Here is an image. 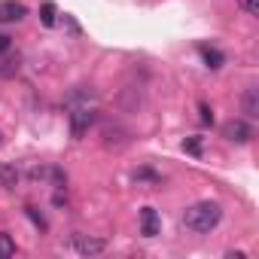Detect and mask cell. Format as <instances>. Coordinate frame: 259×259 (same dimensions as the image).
Listing matches in <instances>:
<instances>
[{
  "label": "cell",
  "mask_w": 259,
  "mask_h": 259,
  "mask_svg": "<svg viewBox=\"0 0 259 259\" xmlns=\"http://www.w3.org/2000/svg\"><path fill=\"white\" fill-rule=\"evenodd\" d=\"M0 147H4V135H0Z\"/></svg>",
  "instance_id": "cell-19"
},
{
  "label": "cell",
  "mask_w": 259,
  "mask_h": 259,
  "mask_svg": "<svg viewBox=\"0 0 259 259\" xmlns=\"http://www.w3.org/2000/svg\"><path fill=\"white\" fill-rule=\"evenodd\" d=\"M16 183H19V168L0 165V189H16Z\"/></svg>",
  "instance_id": "cell-9"
},
{
  "label": "cell",
  "mask_w": 259,
  "mask_h": 259,
  "mask_svg": "<svg viewBox=\"0 0 259 259\" xmlns=\"http://www.w3.org/2000/svg\"><path fill=\"white\" fill-rule=\"evenodd\" d=\"M16 253V241L10 232H0V259H10Z\"/></svg>",
  "instance_id": "cell-11"
},
{
  "label": "cell",
  "mask_w": 259,
  "mask_h": 259,
  "mask_svg": "<svg viewBox=\"0 0 259 259\" xmlns=\"http://www.w3.org/2000/svg\"><path fill=\"white\" fill-rule=\"evenodd\" d=\"M220 220H223V207L217 201H198V204L186 207V213H183V226L198 235H207L210 229H217Z\"/></svg>",
  "instance_id": "cell-1"
},
{
  "label": "cell",
  "mask_w": 259,
  "mask_h": 259,
  "mask_svg": "<svg viewBox=\"0 0 259 259\" xmlns=\"http://www.w3.org/2000/svg\"><path fill=\"white\" fill-rule=\"evenodd\" d=\"M238 7H241L247 16H256V13H259V0H238Z\"/></svg>",
  "instance_id": "cell-14"
},
{
  "label": "cell",
  "mask_w": 259,
  "mask_h": 259,
  "mask_svg": "<svg viewBox=\"0 0 259 259\" xmlns=\"http://www.w3.org/2000/svg\"><path fill=\"white\" fill-rule=\"evenodd\" d=\"M19 67H22V58L19 55H0V76H16L19 73Z\"/></svg>",
  "instance_id": "cell-10"
},
{
  "label": "cell",
  "mask_w": 259,
  "mask_h": 259,
  "mask_svg": "<svg viewBox=\"0 0 259 259\" xmlns=\"http://www.w3.org/2000/svg\"><path fill=\"white\" fill-rule=\"evenodd\" d=\"M28 217H31V220H34V223H37L40 229H46V220H43V217H40V213H37L34 207H28Z\"/></svg>",
  "instance_id": "cell-18"
},
{
  "label": "cell",
  "mask_w": 259,
  "mask_h": 259,
  "mask_svg": "<svg viewBox=\"0 0 259 259\" xmlns=\"http://www.w3.org/2000/svg\"><path fill=\"white\" fill-rule=\"evenodd\" d=\"M223 138H226V141H232V144H250L253 128H250L244 119H232V122H226V125H223Z\"/></svg>",
  "instance_id": "cell-4"
},
{
  "label": "cell",
  "mask_w": 259,
  "mask_h": 259,
  "mask_svg": "<svg viewBox=\"0 0 259 259\" xmlns=\"http://www.w3.org/2000/svg\"><path fill=\"white\" fill-rule=\"evenodd\" d=\"M198 52H201V58H204V64L210 67V70H217V67H223V52L217 49V46H198Z\"/></svg>",
  "instance_id": "cell-8"
},
{
  "label": "cell",
  "mask_w": 259,
  "mask_h": 259,
  "mask_svg": "<svg viewBox=\"0 0 259 259\" xmlns=\"http://www.w3.org/2000/svg\"><path fill=\"white\" fill-rule=\"evenodd\" d=\"M28 16L22 0H0V22L4 25H13V22H22Z\"/></svg>",
  "instance_id": "cell-5"
},
{
  "label": "cell",
  "mask_w": 259,
  "mask_h": 259,
  "mask_svg": "<svg viewBox=\"0 0 259 259\" xmlns=\"http://www.w3.org/2000/svg\"><path fill=\"white\" fill-rule=\"evenodd\" d=\"M241 110H244L247 119H259V89H256V85H250V89L244 92V98H241Z\"/></svg>",
  "instance_id": "cell-7"
},
{
  "label": "cell",
  "mask_w": 259,
  "mask_h": 259,
  "mask_svg": "<svg viewBox=\"0 0 259 259\" xmlns=\"http://www.w3.org/2000/svg\"><path fill=\"white\" fill-rule=\"evenodd\" d=\"M135 177H138V180H153V183H159V174H153V171H147V168H144V171H138Z\"/></svg>",
  "instance_id": "cell-16"
},
{
  "label": "cell",
  "mask_w": 259,
  "mask_h": 259,
  "mask_svg": "<svg viewBox=\"0 0 259 259\" xmlns=\"http://www.w3.org/2000/svg\"><path fill=\"white\" fill-rule=\"evenodd\" d=\"M67 119H70V135L79 141V138H85L89 125L95 122V110H89V104H85V107H73Z\"/></svg>",
  "instance_id": "cell-2"
},
{
  "label": "cell",
  "mask_w": 259,
  "mask_h": 259,
  "mask_svg": "<svg viewBox=\"0 0 259 259\" xmlns=\"http://www.w3.org/2000/svg\"><path fill=\"white\" fill-rule=\"evenodd\" d=\"M198 119H201V125H213V110L207 107V104H198Z\"/></svg>",
  "instance_id": "cell-15"
},
{
  "label": "cell",
  "mask_w": 259,
  "mask_h": 259,
  "mask_svg": "<svg viewBox=\"0 0 259 259\" xmlns=\"http://www.w3.org/2000/svg\"><path fill=\"white\" fill-rule=\"evenodd\" d=\"M70 247L79 253V256H98L107 250V241L104 238H92V235H73L70 238Z\"/></svg>",
  "instance_id": "cell-3"
},
{
  "label": "cell",
  "mask_w": 259,
  "mask_h": 259,
  "mask_svg": "<svg viewBox=\"0 0 259 259\" xmlns=\"http://www.w3.org/2000/svg\"><path fill=\"white\" fill-rule=\"evenodd\" d=\"M10 46H13V40H10L7 34H0V55H7V52H10Z\"/></svg>",
  "instance_id": "cell-17"
},
{
  "label": "cell",
  "mask_w": 259,
  "mask_h": 259,
  "mask_svg": "<svg viewBox=\"0 0 259 259\" xmlns=\"http://www.w3.org/2000/svg\"><path fill=\"white\" fill-rule=\"evenodd\" d=\"M55 16H58L55 4H52V0H46V4L40 7V22H43L46 28H52V25H55Z\"/></svg>",
  "instance_id": "cell-12"
},
{
  "label": "cell",
  "mask_w": 259,
  "mask_h": 259,
  "mask_svg": "<svg viewBox=\"0 0 259 259\" xmlns=\"http://www.w3.org/2000/svg\"><path fill=\"white\" fill-rule=\"evenodd\" d=\"M162 232V217L156 207H144L141 210V235L144 238H156Z\"/></svg>",
  "instance_id": "cell-6"
},
{
  "label": "cell",
  "mask_w": 259,
  "mask_h": 259,
  "mask_svg": "<svg viewBox=\"0 0 259 259\" xmlns=\"http://www.w3.org/2000/svg\"><path fill=\"white\" fill-rule=\"evenodd\" d=\"M183 150H186L189 156H201V138H186V141H183Z\"/></svg>",
  "instance_id": "cell-13"
}]
</instances>
